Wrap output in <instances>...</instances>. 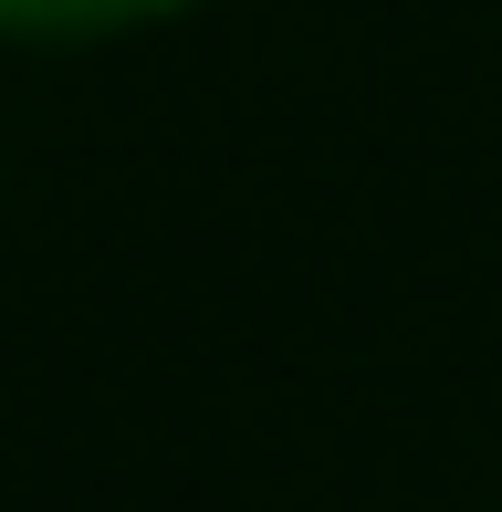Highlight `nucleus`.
I'll use <instances>...</instances> for the list:
<instances>
[{"instance_id": "1", "label": "nucleus", "mask_w": 502, "mask_h": 512, "mask_svg": "<svg viewBox=\"0 0 502 512\" xmlns=\"http://www.w3.org/2000/svg\"><path fill=\"white\" fill-rule=\"evenodd\" d=\"M168 11H189V0H0V42H105Z\"/></svg>"}]
</instances>
